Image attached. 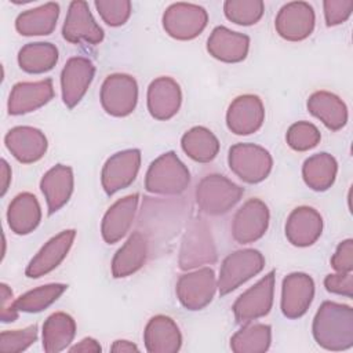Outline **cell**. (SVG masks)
Instances as JSON below:
<instances>
[{
  "label": "cell",
  "mask_w": 353,
  "mask_h": 353,
  "mask_svg": "<svg viewBox=\"0 0 353 353\" xmlns=\"http://www.w3.org/2000/svg\"><path fill=\"white\" fill-rule=\"evenodd\" d=\"M313 338L319 346L341 352L353 346V309L349 305L325 301L313 319Z\"/></svg>",
  "instance_id": "1"
},
{
  "label": "cell",
  "mask_w": 353,
  "mask_h": 353,
  "mask_svg": "<svg viewBox=\"0 0 353 353\" xmlns=\"http://www.w3.org/2000/svg\"><path fill=\"white\" fill-rule=\"evenodd\" d=\"M190 183V172L174 152H165L149 165L145 188L156 194H181Z\"/></svg>",
  "instance_id": "2"
},
{
  "label": "cell",
  "mask_w": 353,
  "mask_h": 353,
  "mask_svg": "<svg viewBox=\"0 0 353 353\" xmlns=\"http://www.w3.org/2000/svg\"><path fill=\"white\" fill-rule=\"evenodd\" d=\"M244 189L221 174L205 175L196 188V203L208 215L226 214L234 207Z\"/></svg>",
  "instance_id": "3"
},
{
  "label": "cell",
  "mask_w": 353,
  "mask_h": 353,
  "mask_svg": "<svg viewBox=\"0 0 353 353\" xmlns=\"http://www.w3.org/2000/svg\"><path fill=\"white\" fill-rule=\"evenodd\" d=\"M216 261V248L208 223L201 218H194L183 234L178 263L182 270H189Z\"/></svg>",
  "instance_id": "4"
},
{
  "label": "cell",
  "mask_w": 353,
  "mask_h": 353,
  "mask_svg": "<svg viewBox=\"0 0 353 353\" xmlns=\"http://www.w3.org/2000/svg\"><path fill=\"white\" fill-rule=\"evenodd\" d=\"M265 266V258L258 250L245 248L229 254L219 269L218 290L226 295L240 287L243 283L256 276Z\"/></svg>",
  "instance_id": "5"
},
{
  "label": "cell",
  "mask_w": 353,
  "mask_h": 353,
  "mask_svg": "<svg viewBox=\"0 0 353 353\" xmlns=\"http://www.w3.org/2000/svg\"><path fill=\"white\" fill-rule=\"evenodd\" d=\"M230 170L247 183H258L268 178L273 159L270 153L255 143H236L229 149Z\"/></svg>",
  "instance_id": "6"
},
{
  "label": "cell",
  "mask_w": 353,
  "mask_h": 353,
  "mask_svg": "<svg viewBox=\"0 0 353 353\" xmlns=\"http://www.w3.org/2000/svg\"><path fill=\"white\" fill-rule=\"evenodd\" d=\"M103 110L114 117H124L134 112L138 102L137 80L125 73L109 74L99 94Z\"/></svg>",
  "instance_id": "7"
},
{
  "label": "cell",
  "mask_w": 353,
  "mask_h": 353,
  "mask_svg": "<svg viewBox=\"0 0 353 353\" xmlns=\"http://www.w3.org/2000/svg\"><path fill=\"white\" fill-rule=\"evenodd\" d=\"M208 22L207 11L192 3H174L163 14L165 33L176 40L197 37Z\"/></svg>",
  "instance_id": "8"
},
{
  "label": "cell",
  "mask_w": 353,
  "mask_h": 353,
  "mask_svg": "<svg viewBox=\"0 0 353 353\" xmlns=\"http://www.w3.org/2000/svg\"><path fill=\"white\" fill-rule=\"evenodd\" d=\"M273 294L274 270H270L236 299L232 307L236 321L245 324L266 316L273 305Z\"/></svg>",
  "instance_id": "9"
},
{
  "label": "cell",
  "mask_w": 353,
  "mask_h": 353,
  "mask_svg": "<svg viewBox=\"0 0 353 353\" xmlns=\"http://www.w3.org/2000/svg\"><path fill=\"white\" fill-rule=\"evenodd\" d=\"M218 288L212 269L201 268L182 274L176 283V296L188 310H200L214 298Z\"/></svg>",
  "instance_id": "10"
},
{
  "label": "cell",
  "mask_w": 353,
  "mask_h": 353,
  "mask_svg": "<svg viewBox=\"0 0 353 353\" xmlns=\"http://www.w3.org/2000/svg\"><path fill=\"white\" fill-rule=\"evenodd\" d=\"M139 167V149H125L112 154L103 164L101 172V182L106 194L112 196L116 192L130 186L135 181Z\"/></svg>",
  "instance_id": "11"
},
{
  "label": "cell",
  "mask_w": 353,
  "mask_h": 353,
  "mask_svg": "<svg viewBox=\"0 0 353 353\" xmlns=\"http://www.w3.org/2000/svg\"><path fill=\"white\" fill-rule=\"evenodd\" d=\"M269 226L268 205L259 199L247 200L236 212L232 223V236L240 244L259 240Z\"/></svg>",
  "instance_id": "12"
},
{
  "label": "cell",
  "mask_w": 353,
  "mask_h": 353,
  "mask_svg": "<svg viewBox=\"0 0 353 353\" xmlns=\"http://www.w3.org/2000/svg\"><path fill=\"white\" fill-rule=\"evenodd\" d=\"M62 36L73 44H99L103 40V30L95 22L85 1L76 0L69 4V10L62 26Z\"/></svg>",
  "instance_id": "13"
},
{
  "label": "cell",
  "mask_w": 353,
  "mask_h": 353,
  "mask_svg": "<svg viewBox=\"0 0 353 353\" xmlns=\"http://www.w3.org/2000/svg\"><path fill=\"white\" fill-rule=\"evenodd\" d=\"M314 11L306 1L284 4L274 21L277 33L288 41H301L309 37L314 29Z\"/></svg>",
  "instance_id": "14"
},
{
  "label": "cell",
  "mask_w": 353,
  "mask_h": 353,
  "mask_svg": "<svg viewBox=\"0 0 353 353\" xmlns=\"http://www.w3.org/2000/svg\"><path fill=\"white\" fill-rule=\"evenodd\" d=\"M95 74L94 63L85 57L68 59L61 73V91L63 103L72 109L85 95Z\"/></svg>",
  "instance_id": "15"
},
{
  "label": "cell",
  "mask_w": 353,
  "mask_h": 353,
  "mask_svg": "<svg viewBox=\"0 0 353 353\" xmlns=\"http://www.w3.org/2000/svg\"><path fill=\"white\" fill-rule=\"evenodd\" d=\"M265 120V108L259 97L244 94L232 101L226 113L228 128L236 135L256 132Z\"/></svg>",
  "instance_id": "16"
},
{
  "label": "cell",
  "mask_w": 353,
  "mask_h": 353,
  "mask_svg": "<svg viewBox=\"0 0 353 353\" xmlns=\"http://www.w3.org/2000/svg\"><path fill=\"white\" fill-rule=\"evenodd\" d=\"M314 296L313 279L306 273H291L281 285V312L287 319L303 316Z\"/></svg>",
  "instance_id": "17"
},
{
  "label": "cell",
  "mask_w": 353,
  "mask_h": 353,
  "mask_svg": "<svg viewBox=\"0 0 353 353\" xmlns=\"http://www.w3.org/2000/svg\"><path fill=\"white\" fill-rule=\"evenodd\" d=\"M74 237H76L74 229L62 230L57 236L51 237L40 248V251L32 258V261L26 266L25 274L30 279H39L52 272L66 258Z\"/></svg>",
  "instance_id": "18"
},
{
  "label": "cell",
  "mask_w": 353,
  "mask_h": 353,
  "mask_svg": "<svg viewBox=\"0 0 353 353\" xmlns=\"http://www.w3.org/2000/svg\"><path fill=\"white\" fill-rule=\"evenodd\" d=\"M6 146L10 153L23 164L40 160L47 152V138L39 128L29 125H18L11 128L6 138Z\"/></svg>",
  "instance_id": "19"
},
{
  "label": "cell",
  "mask_w": 353,
  "mask_h": 353,
  "mask_svg": "<svg viewBox=\"0 0 353 353\" xmlns=\"http://www.w3.org/2000/svg\"><path fill=\"white\" fill-rule=\"evenodd\" d=\"M52 97L54 87L51 79L17 83L8 97V113L12 116H18L33 112L50 102Z\"/></svg>",
  "instance_id": "20"
},
{
  "label": "cell",
  "mask_w": 353,
  "mask_h": 353,
  "mask_svg": "<svg viewBox=\"0 0 353 353\" xmlns=\"http://www.w3.org/2000/svg\"><path fill=\"white\" fill-rule=\"evenodd\" d=\"M182 102L179 84L168 77L154 79L148 88V110L156 120H168L174 117Z\"/></svg>",
  "instance_id": "21"
},
{
  "label": "cell",
  "mask_w": 353,
  "mask_h": 353,
  "mask_svg": "<svg viewBox=\"0 0 353 353\" xmlns=\"http://www.w3.org/2000/svg\"><path fill=\"white\" fill-rule=\"evenodd\" d=\"M323 232V218L312 207L301 205L291 211L285 222V237L292 245L309 247Z\"/></svg>",
  "instance_id": "22"
},
{
  "label": "cell",
  "mask_w": 353,
  "mask_h": 353,
  "mask_svg": "<svg viewBox=\"0 0 353 353\" xmlns=\"http://www.w3.org/2000/svg\"><path fill=\"white\" fill-rule=\"evenodd\" d=\"M138 200V193L128 194L108 208L101 225L102 237L108 244H114L127 234L137 214Z\"/></svg>",
  "instance_id": "23"
},
{
  "label": "cell",
  "mask_w": 353,
  "mask_h": 353,
  "mask_svg": "<svg viewBox=\"0 0 353 353\" xmlns=\"http://www.w3.org/2000/svg\"><path fill=\"white\" fill-rule=\"evenodd\" d=\"M250 48V37L247 34L233 32L225 26H216L208 40L207 51L218 61L236 63L245 59Z\"/></svg>",
  "instance_id": "24"
},
{
  "label": "cell",
  "mask_w": 353,
  "mask_h": 353,
  "mask_svg": "<svg viewBox=\"0 0 353 353\" xmlns=\"http://www.w3.org/2000/svg\"><path fill=\"white\" fill-rule=\"evenodd\" d=\"M143 342L150 353H175L181 349L182 335L171 317L157 314L148 321L143 331Z\"/></svg>",
  "instance_id": "25"
},
{
  "label": "cell",
  "mask_w": 353,
  "mask_h": 353,
  "mask_svg": "<svg viewBox=\"0 0 353 353\" xmlns=\"http://www.w3.org/2000/svg\"><path fill=\"white\" fill-rule=\"evenodd\" d=\"M149 254V241L146 236L137 230L117 250L112 261V274L114 279L128 277L138 272L146 262Z\"/></svg>",
  "instance_id": "26"
},
{
  "label": "cell",
  "mask_w": 353,
  "mask_h": 353,
  "mask_svg": "<svg viewBox=\"0 0 353 353\" xmlns=\"http://www.w3.org/2000/svg\"><path fill=\"white\" fill-rule=\"evenodd\" d=\"M40 189L46 197L48 214L61 210L73 193V171L70 167L57 164L50 168L40 181Z\"/></svg>",
  "instance_id": "27"
},
{
  "label": "cell",
  "mask_w": 353,
  "mask_h": 353,
  "mask_svg": "<svg viewBox=\"0 0 353 353\" xmlns=\"http://www.w3.org/2000/svg\"><path fill=\"white\" fill-rule=\"evenodd\" d=\"M7 221L10 229L17 234L33 232L41 221V208L36 196L29 192L17 194L8 205Z\"/></svg>",
  "instance_id": "28"
},
{
  "label": "cell",
  "mask_w": 353,
  "mask_h": 353,
  "mask_svg": "<svg viewBox=\"0 0 353 353\" xmlns=\"http://www.w3.org/2000/svg\"><path fill=\"white\" fill-rule=\"evenodd\" d=\"M307 110L317 117L327 128L338 131L347 121V108L335 94L328 91H316L307 99Z\"/></svg>",
  "instance_id": "29"
},
{
  "label": "cell",
  "mask_w": 353,
  "mask_h": 353,
  "mask_svg": "<svg viewBox=\"0 0 353 353\" xmlns=\"http://www.w3.org/2000/svg\"><path fill=\"white\" fill-rule=\"evenodd\" d=\"M58 17V3H46L21 12L15 19V29L22 36H47L55 29Z\"/></svg>",
  "instance_id": "30"
},
{
  "label": "cell",
  "mask_w": 353,
  "mask_h": 353,
  "mask_svg": "<svg viewBox=\"0 0 353 353\" xmlns=\"http://www.w3.org/2000/svg\"><path fill=\"white\" fill-rule=\"evenodd\" d=\"M76 335V323L63 312L52 313L43 324V349L47 353L65 350Z\"/></svg>",
  "instance_id": "31"
},
{
  "label": "cell",
  "mask_w": 353,
  "mask_h": 353,
  "mask_svg": "<svg viewBox=\"0 0 353 353\" xmlns=\"http://www.w3.org/2000/svg\"><path fill=\"white\" fill-rule=\"evenodd\" d=\"M336 171L338 163L334 156L321 152L305 160L302 167V176L310 189L316 192H324L332 186Z\"/></svg>",
  "instance_id": "32"
},
{
  "label": "cell",
  "mask_w": 353,
  "mask_h": 353,
  "mask_svg": "<svg viewBox=\"0 0 353 353\" xmlns=\"http://www.w3.org/2000/svg\"><path fill=\"white\" fill-rule=\"evenodd\" d=\"M181 146L183 152L194 161L210 163L219 152L218 138L205 127L197 125L182 135Z\"/></svg>",
  "instance_id": "33"
},
{
  "label": "cell",
  "mask_w": 353,
  "mask_h": 353,
  "mask_svg": "<svg viewBox=\"0 0 353 353\" xmlns=\"http://www.w3.org/2000/svg\"><path fill=\"white\" fill-rule=\"evenodd\" d=\"M58 62V48L51 43H28L18 52V63L26 73H44Z\"/></svg>",
  "instance_id": "34"
},
{
  "label": "cell",
  "mask_w": 353,
  "mask_h": 353,
  "mask_svg": "<svg viewBox=\"0 0 353 353\" xmlns=\"http://www.w3.org/2000/svg\"><path fill=\"white\" fill-rule=\"evenodd\" d=\"M272 342V328L268 324H247L230 338L234 353H263Z\"/></svg>",
  "instance_id": "35"
},
{
  "label": "cell",
  "mask_w": 353,
  "mask_h": 353,
  "mask_svg": "<svg viewBox=\"0 0 353 353\" xmlns=\"http://www.w3.org/2000/svg\"><path fill=\"white\" fill-rule=\"evenodd\" d=\"M66 288L68 285L61 283H51L33 288L15 299V309L18 312L39 313L52 305Z\"/></svg>",
  "instance_id": "36"
},
{
  "label": "cell",
  "mask_w": 353,
  "mask_h": 353,
  "mask_svg": "<svg viewBox=\"0 0 353 353\" xmlns=\"http://www.w3.org/2000/svg\"><path fill=\"white\" fill-rule=\"evenodd\" d=\"M265 11L262 0H228L223 3L225 17L237 25L250 26L256 23Z\"/></svg>",
  "instance_id": "37"
},
{
  "label": "cell",
  "mask_w": 353,
  "mask_h": 353,
  "mask_svg": "<svg viewBox=\"0 0 353 353\" xmlns=\"http://www.w3.org/2000/svg\"><path fill=\"white\" fill-rule=\"evenodd\" d=\"M285 139L291 149L296 152H305L317 146L321 135L314 124L309 121H298L288 128Z\"/></svg>",
  "instance_id": "38"
},
{
  "label": "cell",
  "mask_w": 353,
  "mask_h": 353,
  "mask_svg": "<svg viewBox=\"0 0 353 353\" xmlns=\"http://www.w3.org/2000/svg\"><path fill=\"white\" fill-rule=\"evenodd\" d=\"M37 339V325L32 324L22 330L3 331L0 334V352L18 353L26 350Z\"/></svg>",
  "instance_id": "39"
},
{
  "label": "cell",
  "mask_w": 353,
  "mask_h": 353,
  "mask_svg": "<svg viewBox=\"0 0 353 353\" xmlns=\"http://www.w3.org/2000/svg\"><path fill=\"white\" fill-rule=\"evenodd\" d=\"M98 14L109 26L124 25L131 15V1L128 0H97L94 3Z\"/></svg>",
  "instance_id": "40"
},
{
  "label": "cell",
  "mask_w": 353,
  "mask_h": 353,
  "mask_svg": "<svg viewBox=\"0 0 353 353\" xmlns=\"http://www.w3.org/2000/svg\"><path fill=\"white\" fill-rule=\"evenodd\" d=\"M324 18L327 26L341 25L350 17L353 11L352 0H325L323 3Z\"/></svg>",
  "instance_id": "41"
},
{
  "label": "cell",
  "mask_w": 353,
  "mask_h": 353,
  "mask_svg": "<svg viewBox=\"0 0 353 353\" xmlns=\"http://www.w3.org/2000/svg\"><path fill=\"white\" fill-rule=\"evenodd\" d=\"M331 266L339 273H349L353 270V240L346 239L335 250L331 258Z\"/></svg>",
  "instance_id": "42"
},
{
  "label": "cell",
  "mask_w": 353,
  "mask_h": 353,
  "mask_svg": "<svg viewBox=\"0 0 353 353\" xmlns=\"http://www.w3.org/2000/svg\"><path fill=\"white\" fill-rule=\"evenodd\" d=\"M324 287L328 292L343 295L352 298L353 295V276L352 272L349 273H335L328 274L324 279Z\"/></svg>",
  "instance_id": "43"
},
{
  "label": "cell",
  "mask_w": 353,
  "mask_h": 353,
  "mask_svg": "<svg viewBox=\"0 0 353 353\" xmlns=\"http://www.w3.org/2000/svg\"><path fill=\"white\" fill-rule=\"evenodd\" d=\"M1 314L0 319L3 323H12L18 319V310L15 309V299L12 298L11 288L1 283Z\"/></svg>",
  "instance_id": "44"
},
{
  "label": "cell",
  "mask_w": 353,
  "mask_h": 353,
  "mask_svg": "<svg viewBox=\"0 0 353 353\" xmlns=\"http://www.w3.org/2000/svg\"><path fill=\"white\" fill-rule=\"evenodd\" d=\"M70 352H83V353H88V352H92V353H99L102 350L99 342H97L94 338H84L81 339L79 343H76L74 346H72L69 349Z\"/></svg>",
  "instance_id": "45"
},
{
  "label": "cell",
  "mask_w": 353,
  "mask_h": 353,
  "mask_svg": "<svg viewBox=\"0 0 353 353\" xmlns=\"http://www.w3.org/2000/svg\"><path fill=\"white\" fill-rule=\"evenodd\" d=\"M112 352H117V353H125V352H138V346L130 341H125V339H117L113 342L112 347H110Z\"/></svg>",
  "instance_id": "46"
},
{
  "label": "cell",
  "mask_w": 353,
  "mask_h": 353,
  "mask_svg": "<svg viewBox=\"0 0 353 353\" xmlns=\"http://www.w3.org/2000/svg\"><path fill=\"white\" fill-rule=\"evenodd\" d=\"M0 164H1V196H4L11 181V170L8 163L4 159L0 161Z\"/></svg>",
  "instance_id": "47"
}]
</instances>
